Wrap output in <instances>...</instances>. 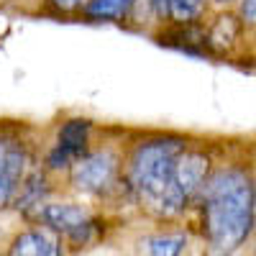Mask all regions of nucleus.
Segmentation results:
<instances>
[{
  "label": "nucleus",
  "mask_w": 256,
  "mask_h": 256,
  "mask_svg": "<svg viewBox=\"0 0 256 256\" xmlns=\"http://www.w3.org/2000/svg\"><path fill=\"white\" fill-rule=\"evenodd\" d=\"M256 187L246 172L228 166L202 187V230L216 254L236 251L254 230Z\"/></svg>",
  "instance_id": "1"
},
{
  "label": "nucleus",
  "mask_w": 256,
  "mask_h": 256,
  "mask_svg": "<svg viewBox=\"0 0 256 256\" xmlns=\"http://www.w3.org/2000/svg\"><path fill=\"white\" fill-rule=\"evenodd\" d=\"M182 152L180 138H154L141 144L128 164V184L136 200L156 218H174L187 205L177 174Z\"/></svg>",
  "instance_id": "2"
},
{
  "label": "nucleus",
  "mask_w": 256,
  "mask_h": 256,
  "mask_svg": "<svg viewBox=\"0 0 256 256\" xmlns=\"http://www.w3.org/2000/svg\"><path fill=\"white\" fill-rule=\"evenodd\" d=\"M38 220L44 223L46 228L67 236L70 241H77V244H88L92 241L95 230H98V223L92 220V216L88 210H82L80 205H41L38 208Z\"/></svg>",
  "instance_id": "3"
},
{
  "label": "nucleus",
  "mask_w": 256,
  "mask_h": 256,
  "mask_svg": "<svg viewBox=\"0 0 256 256\" xmlns=\"http://www.w3.org/2000/svg\"><path fill=\"white\" fill-rule=\"evenodd\" d=\"M118 172V159L110 152H95V154H84L74 162L72 169V182L82 192H105L116 182Z\"/></svg>",
  "instance_id": "4"
},
{
  "label": "nucleus",
  "mask_w": 256,
  "mask_h": 256,
  "mask_svg": "<svg viewBox=\"0 0 256 256\" xmlns=\"http://www.w3.org/2000/svg\"><path fill=\"white\" fill-rule=\"evenodd\" d=\"M26 148L18 141L0 138V208L8 205L18 192L26 172Z\"/></svg>",
  "instance_id": "5"
},
{
  "label": "nucleus",
  "mask_w": 256,
  "mask_h": 256,
  "mask_svg": "<svg viewBox=\"0 0 256 256\" xmlns=\"http://www.w3.org/2000/svg\"><path fill=\"white\" fill-rule=\"evenodd\" d=\"M88 134H90V123L88 120L77 118V120L64 123V128L59 131V144L49 154V166L59 169V166H67V164L77 162L80 156H84V148H88Z\"/></svg>",
  "instance_id": "6"
},
{
  "label": "nucleus",
  "mask_w": 256,
  "mask_h": 256,
  "mask_svg": "<svg viewBox=\"0 0 256 256\" xmlns=\"http://www.w3.org/2000/svg\"><path fill=\"white\" fill-rule=\"evenodd\" d=\"M177 174H180V184L187 202L198 195V192L205 187V177H208V156L198 154V152H184L180 154L177 162Z\"/></svg>",
  "instance_id": "7"
},
{
  "label": "nucleus",
  "mask_w": 256,
  "mask_h": 256,
  "mask_svg": "<svg viewBox=\"0 0 256 256\" xmlns=\"http://www.w3.org/2000/svg\"><path fill=\"white\" fill-rule=\"evenodd\" d=\"M10 254H28V256H54L59 254L56 238H52L44 230H26L13 241Z\"/></svg>",
  "instance_id": "8"
},
{
  "label": "nucleus",
  "mask_w": 256,
  "mask_h": 256,
  "mask_svg": "<svg viewBox=\"0 0 256 256\" xmlns=\"http://www.w3.org/2000/svg\"><path fill=\"white\" fill-rule=\"evenodd\" d=\"M131 3H134V0H90V3H88V16L118 20V18L126 16V10H128Z\"/></svg>",
  "instance_id": "9"
},
{
  "label": "nucleus",
  "mask_w": 256,
  "mask_h": 256,
  "mask_svg": "<svg viewBox=\"0 0 256 256\" xmlns=\"http://www.w3.org/2000/svg\"><path fill=\"white\" fill-rule=\"evenodd\" d=\"M184 236H156V238H148L144 244L146 254H180L184 248Z\"/></svg>",
  "instance_id": "10"
},
{
  "label": "nucleus",
  "mask_w": 256,
  "mask_h": 256,
  "mask_svg": "<svg viewBox=\"0 0 256 256\" xmlns=\"http://www.w3.org/2000/svg\"><path fill=\"white\" fill-rule=\"evenodd\" d=\"M202 8V0H172V8H169V13H172L177 20H190L195 18Z\"/></svg>",
  "instance_id": "11"
},
{
  "label": "nucleus",
  "mask_w": 256,
  "mask_h": 256,
  "mask_svg": "<svg viewBox=\"0 0 256 256\" xmlns=\"http://www.w3.org/2000/svg\"><path fill=\"white\" fill-rule=\"evenodd\" d=\"M241 13H244V20H248V24H256V0H244Z\"/></svg>",
  "instance_id": "12"
},
{
  "label": "nucleus",
  "mask_w": 256,
  "mask_h": 256,
  "mask_svg": "<svg viewBox=\"0 0 256 256\" xmlns=\"http://www.w3.org/2000/svg\"><path fill=\"white\" fill-rule=\"evenodd\" d=\"M49 3L56 8V10H74V8H80L84 0H49Z\"/></svg>",
  "instance_id": "13"
},
{
  "label": "nucleus",
  "mask_w": 256,
  "mask_h": 256,
  "mask_svg": "<svg viewBox=\"0 0 256 256\" xmlns=\"http://www.w3.org/2000/svg\"><path fill=\"white\" fill-rule=\"evenodd\" d=\"M148 3H152V8H154L156 16H166L169 8H172V0H148Z\"/></svg>",
  "instance_id": "14"
},
{
  "label": "nucleus",
  "mask_w": 256,
  "mask_h": 256,
  "mask_svg": "<svg viewBox=\"0 0 256 256\" xmlns=\"http://www.w3.org/2000/svg\"><path fill=\"white\" fill-rule=\"evenodd\" d=\"M218 3H228V0H218Z\"/></svg>",
  "instance_id": "15"
},
{
  "label": "nucleus",
  "mask_w": 256,
  "mask_h": 256,
  "mask_svg": "<svg viewBox=\"0 0 256 256\" xmlns=\"http://www.w3.org/2000/svg\"><path fill=\"white\" fill-rule=\"evenodd\" d=\"M254 187H256V184H254Z\"/></svg>",
  "instance_id": "16"
}]
</instances>
